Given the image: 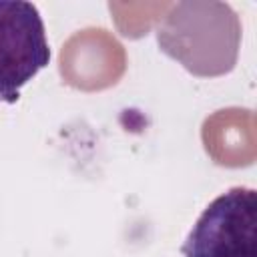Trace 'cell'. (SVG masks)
I'll use <instances>...</instances> for the list:
<instances>
[{"label":"cell","mask_w":257,"mask_h":257,"mask_svg":"<svg viewBox=\"0 0 257 257\" xmlns=\"http://www.w3.org/2000/svg\"><path fill=\"white\" fill-rule=\"evenodd\" d=\"M48 62L50 46L38 8L24 0H0V102H16L20 88Z\"/></svg>","instance_id":"3957f363"},{"label":"cell","mask_w":257,"mask_h":257,"mask_svg":"<svg viewBox=\"0 0 257 257\" xmlns=\"http://www.w3.org/2000/svg\"><path fill=\"white\" fill-rule=\"evenodd\" d=\"M183 257H257V191L231 187L199 215L181 245Z\"/></svg>","instance_id":"7a4b0ae2"},{"label":"cell","mask_w":257,"mask_h":257,"mask_svg":"<svg viewBox=\"0 0 257 257\" xmlns=\"http://www.w3.org/2000/svg\"><path fill=\"white\" fill-rule=\"evenodd\" d=\"M239 34V20L229 6L217 4L215 14H197V2L177 4L157 30L161 50L199 76L233 68Z\"/></svg>","instance_id":"6da1fadb"}]
</instances>
